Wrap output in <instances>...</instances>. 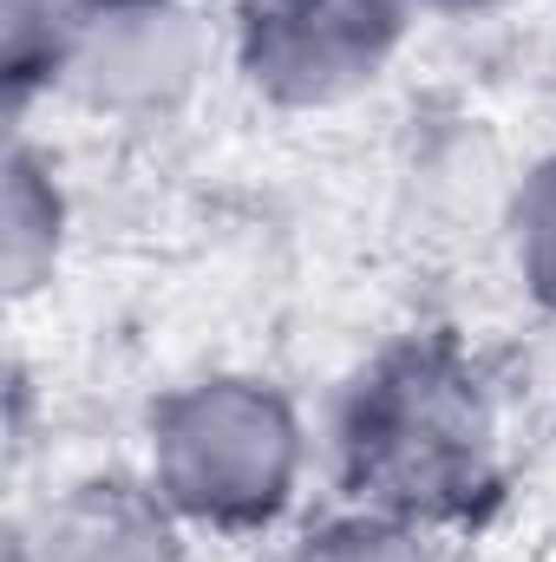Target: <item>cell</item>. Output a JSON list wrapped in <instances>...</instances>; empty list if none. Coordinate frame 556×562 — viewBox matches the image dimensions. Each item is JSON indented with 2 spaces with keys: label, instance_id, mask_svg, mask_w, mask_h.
<instances>
[{
  "label": "cell",
  "instance_id": "obj_1",
  "mask_svg": "<svg viewBox=\"0 0 556 562\" xmlns=\"http://www.w3.org/2000/svg\"><path fill=\"white\" fill-rule=\"evenodd\" d=\"M341 464L354 497L380 517L419 524L471 510L498 471V425L478 373L438 340L387 353L347 400Z\"/></svg>",
  "mask_w": 556,
  "mask_h": 562
},
{
  "label": "cell",
  "instance_id": "obj_2",
  "mask_svg": "<svg viewBox=\"0 0 556 562\" xmlns=\"http://www.w3.org/2000/svg\"><path fill=\"white\" fill-rule=\"evenodd\" d=\"M301 477V425L276 386L197 380L151 419V491L210 530L276 524Z\"/></svg>",
  "mask_w": 556,
  "mask_h": 562
},
{
  "label": "cell",
  "instance_id": "obj_3",
  "mask_svg": "<svg viewBox=\"0 0 556 562\" xmlns=\"http://www.w3.org/2000/svg\"><path fill=\"white\" fill-rule=\"evenodd\" d=\"M413 0H243L236 59L276 105H341L387 72Z\"/></svg>",
  "mask_w": 556,
  "mask_h": 562
},
{
  "label": "cell",
  "instance_id": "obj_4",
  "mask_svg": "<svg viewBox=\"0 0 556 562\" xmlns=\"http://www.w3.org/2000/svg\"><path fill=\"white\" fill-rule=\"evenodd\" d=\"M197 79V26L177 0H99L66 59V86L99 112H164Z\"/></svg>",
  "mask_w": 556,
  "mask_h": 562
},
{
  "label": "cell",
  "instance_id": "obj_5",
  "mask_svg": "<svg viewBox=\"0 0 556 562\" xmlns=\"http://www.w3.org/2000/svg\"><path fill=\"white\" fill-rule=\"evenodd\" d=\"M33 562H184L177 510L157 491L119 484V477L79 484L46 510Z\"/></svg>",
  "mask_w": 556,
  "mask_h": 562
},
{
  "label": "cell",
  "instance_id": "obj_6",
  "mask_svg": "<svg viewBox=\"0 0 556 562\" xmlns=\"http://www.w3.org/2000/svg\"><path fill=\"white\" fill-rule=\"evenodd\" d=\"M59 190L53 177L13 144L7 150V203H0V269H7V294H33L59 262Z\"/></svg>",
  "mask_w": 556,
  "mask_h": 562
},
{
  "label": "cell",
  "instance_id": "obj_7",
  "mask_svg": "<svg viewBox=\"0 0 556 562\" xmlns=\"http://www.w3.org/2000/svg\"><path fill=\"white\" fill-rule=\"evenodd\" d=\"M86 13H92V0H0V66H7L13 105L33 86L66 79Z\"/></svg>",
  "mask_w": 556,
  "mask_h": 562
},
{
  "label": "cell",
  "instance_id": "obj_8",
  "mask_svg": "<svg viewBox=\"0 0 556 562\" xmlns=\"http://www.w3.org/2000/svg\"><path fill=\"white\" fill-rule=\"evenodd\" d=\"M511 256H518L524 294L544 314H556V157H544L524 177V190L511 203Z\"/></svg>",
  "mask_w": 556,
  "mask_h": 562
},
{
  "label": "cell",
  "instance_id": "obj_9",
  "mask_svg": "<svg viewBox=\"0 0 556 562\" xmlns=\"http://www.w3.org/2000/svg\"><path fill=\"white\" fill-rule=\"evenodd\" d=\"M288 562H425V550H419L413 524L380 517V510H354V517L321 524Z\"/></svg>",
  "mask_w": 556,
  "mask_h": 562
},
{
  "label": "cell",
  "instance_id": "obj_10",
  "mask_svg": "<svg viewBox=\"0 0 556 562\" xmlns=\"http://www.w3.org/2000/svg\"><path fill=\"white\" fill-rule=\"evenodd\" d=\"M413 7H432V13H478V7H491V0H413Z\"/></svg>",
  "mask_w": 556,
  "mask_h": 562
},
{
  "label": "cell",
  "instance_id": "obj_11",
  "mask_svg": "<svg viewBox=\"0 0 556 562\" xmlns=\"http://www.w3.org/2000/svg\"><path fill=\"white\" fill-rule=\"evenodd\" d=\"M92 7H99V0H92Z\"/></svg>",
  "mask_w": 556,
  "mask_h": 562
}]
</instances>
